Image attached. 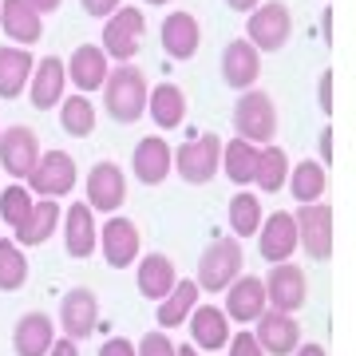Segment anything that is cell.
I'll use <instances>...</instances> for the list:
<instances>
[{
    "label": "cell",
    "mask_w": 356,
    "mask_h": 356,
    "mask_svg": "<svg viewBox=\"0 0 356 356\" xmlns=\"http://www.w3.org/2000/svg\"><path fill=\"white\" fill-rule=\"evenodd\" d=\"M147 103H151V88H147L139 67L131 64L111 67V76L103 83V107L115 123H139L147 115Z\"/></svg>",
    "instance_id": "obj_1"
},
{
    "label": "cell",
    "mask_w": 356,
    "mask_h": 356,
    "mask_svg": "<svg viewBox=\"0 0 356 356\" xmlns=\"http://www.w3.org/2000/svg\"><path fill=\"white\" fill-rule=\"evenodd\" d=\"M242 269H245L242 238H214L198 257V285H202V293H226L242 277Z\"/></svg>",
    "instance_id": "obj_2"
},
{
    "label": "cell",
    "mask_w": 356,
    "mask_h": 356,
    "mask_svg": "<svg viewBox=\"0 0 356 356\" xmlns=\"http://www.w3.org/2000/svg\"><path fill=\"white\" fill-rule=\"evenodd\" d=\"M234 131L238 139L254 143V147H269L277 135V107L266 91H242V99L234 103Z\"/></svg>",
    "instance_id": "obj_3"
},
{
    "label": "cell",
    "mask_w": 356,
    "mask_h": 356,
    "mask_svg": "<svg viewBox=\"0 0 356 356\" xmlns=\"http://www.w3.org/2000/svg\"><path fill=\"white\" fill-rule=\"evenodd\" d=\"M175 170L186 182H194V186H206L222 170V139L218 135H206V131L202 135H191L175 151Z\"/></svg>",
    "instance_id": "obj_4"
},
{
    "label": "cell",
    "mask_w": 356,
    "mask_h": 356,
    "mask_svg": "<svg viewBox=\"0 0 356 356\" xmlns=\"http://www.w3.org/2000/svg\"><path fill=\"white\" fill-rule=\"evenodd\" d=\"M289 32H293V16L281 0L257 4L254 13H250V20H245V40L257 51H281L285 40H289Z\"/></svg>",
    "instance_id": "obj_5"
},
{
    "label": "cell",
    "mask_w": 356,
    "mask_h": 356,
    "mask_svg": "<svg viewBox=\"0 0 356 356\" xmlns=\"http://www.w3.org/2000/svg\"><path fill=\"white\" fill-rule=\"evenodd\" d=\"M76 163L67 151H44L40 163L32 166L28 175V191L40 194V198H64V194L76 191Z\"/></svg>",
    "instance_id": "obj_6"
},
{
    "label": "cell",
    "mask_w": 356,
    "mask_h": 356,
    "mask_svg": "<svg viewBox=\"0 0 356 356\" xmlns=\"http://www.w3.org/2000/svg\"><path fill=\"white\" fill-rule=\"evenodd\" d=\"M143 32H147L143 8H119L115 16H107V24H103V51H107V60L127 64L131 56L139 51Z\"/></svg>",
    "instance_id": "obj_7"
},
{
    "label": "cell",
    "mask_w": 356,
    "mask_h": 356,
    "mask_svg": "<svg viewBox=\"0 0 356 356\" xmlns=\"http://www.w3.org/2000/svg\"><path fill=\"white\" fill-rule=\"evenodd\" d=\"M297 234H301V245L313 261H329L332 254V210L329 202H309L297 206Z\"/></svg>",
    "instance_id": "obj_8"
},
{
    "label": "cell",
    "mask_w": 356,
    "mask_h": 356,
    "mask_svg": "<svg viewBox=\"0 0 356 356\" xmlns=\"http://www.w3.org/2000/svg\"><path fill=\"white\" fill-rule=\"evenodd\" d=\"M297 245H301V234H297V218H293L289 210H273V214L261 222V229H257V250H261V261L281 266V261H289V257H293Z\"/></svg>",
    "instance_id": "obj_9"
},
{
    "label": "cell",
    "mask_w": 356,
    "mask_h": 356,
    "mask_svg": "<svg viewBox=\"0 0 356 356\" xmlns=\"http://www.w3.org/2000/svg\"><path fill=\"white\" fill-rule=\"evenodd\" d=\"M266 293H269V309H281V313H297V309L309 301V277L301 266H289L281 261L266 273Z\"/></svg>",
    "instance_id": "obj_10"
},
{
    "label": "cell",
    "mask_w": 356,
    "mask_h": 356,
    "mask_svg": "<svg viewBox=\"0 0 356 356\" xmlns=\"http://www.w3.org/2000/svg\"><path fill=\"white\" fill-rule=\"evenodd\" d=\"M99 242H103V261H107L111 269H127V266L139 261L143 238H139V226H135L131 218H119V214L107 218V222H103Z\"/></svg>",
    "instance_id": "obj_11"
},
{
    "label": "cell",
    "mask_w": 356,
    "mask_h": 356,
    "mask_svg": "<svg viewBox=\"0 0 356 356\" xmlns=\"http://www.w3.org/2000/svg\"><path fill=\"white\" fill-rule=\"evenodd\" d=\"M60 329L67 341H88L91 332L99 329V301L91 289H72L60 301Z\"/></svg>",
    "instance_id": "obj_12"
},
{
    "label": "cell",
    "mask_w": 356,
    "mask_h": 356,
    "mask_svg": "<svg viewBox=\"0 0 356 356\" xmlns=\"http://www.w3.org/2000/svg\"><path fill=\"white\" fill-rule=\"evenodd\" d=\"M254 337L261 341L266 356H293L301 348V325H297L293 313H281V309H266L261 313Z\"/></svg>",
    "instance_id": "obj_13"
},
{
    "label": "cell",
    "mask_w": 356,
    "mask_h": 356,
    "mask_svg": "<svg viewBox=\"0 0 356 356\" xmlns=\"http://www.w3.org/2000/svg\"><path fill=\"white\" fill-rule=\"evenodd\" d=\"M226 317L238 321V325H257L261 313L269 309V293H266V281L261 277H238L234 285L226 289Z\"/></svg>",
    "instance_id": "obj_14"
},
{
    "label": "cell",
    "mask_w": 356,
    "mask_h": 356,
    "mask_svg": "<svg viewBox=\"0 0 356 356\" xmlns=\"http://www.w3.org/2000/svg\"><path fill=\"white\" fill-rule=\"evenodd\" d=\"M36 163H40V143L32 127L16 123V127H8L0 135V166L13 178H28Z\"/></svg>",
    "instance_id": "obj_15"
},
{
    "label": "cell",
    "mask_w": 356,
    "mask_h": 356,
    "mask_svg": "<svg viewBox=\"0 0 356 356\" xmlns=\"http://www.w3.org/2000/svg\"><path fill=\"white\" fill-rule=\"evenodd\" d=\"M64 88H67V64L60 56H44L32 72V83H28V99L36 111H51L64 103Z\"/></svg>",
    "instance_id": "obj_16"
},
{
    "label": "cell",
    "mask_w": 356,
    "mask_h": 356,
    "mask_svg": "<svg viewBox=\"0 0 356 356\" xmlns=\"http://www.w3.org/2000/svg\"><path fill=\"white\" fill-rule=\"evenodd\" d=\"M123 202H127V178H123V170L115 163H95L88 175V206L103 210V214H115Z\"/></svg>",
    "instance_id": "obj_17"
},
{
    "label": "cell",
    "mask_w": 356,
    "mask_h": 356,
    "mask_svg": "<svg viewBox=\"0 0 356 356\" xmlns=\"http://www.w3.org/2000/svg\"><path fill=\"white\" fill-rule=\"evenodd\" d=\"M131 170H135V178H139L143 186H159V182H166V175L175 170V151L166 147V139L147 135V139L135 147V154H131Z\"/></svg>",
    "instance_id": "obj_18"
},
{
    "label": "cell",
    "mask_w": 356,
    "mask_h": 356,
    "mask_svg": "<svg viewBox=\"0 0 356 356\" xmlns=\"http://www.w3.org/2000/svg\"><path fill=\"white\" fill-rule=\"evenodd\" d=\"M186 329H191V344L202 353H218L229 344V317L218 305H198L186 321Z\"/></svg>",
    "instance_id": "obj_19"
},
{
    "label": "cell",
    "mask_w": 356,
    "mask_h": 356,
    "mask_svg": "<svg viewBox=\"0 0 356 356\" xmlns=\"http://www.w3.org/2000/svg\"><path fill=\"white\" fill-rule=\"evenodd\" d=\"M64 245L72 257H91L99 245V226H95V210L88 202H72L64 214Z\"/></svg>",
    "instance_id": "obj_20"
},
{
    "label": "cell",
    "mask_w": 356,
    "mask_h": 356,
    "mask_svg": "<svg viewBox=\"0 0 356 356\" xmlns=\"http://www.w3.org/2000/svg\"><path fill=\"white\" fill-rule=\"evenodd\" d=\"M32 72H36L32 51L20 48V44H4L0 48V99L24 95L28 83H32Z\"/></svg>",
    "instance_id": "obj_21"
},
{
    "label": "cell",
    "mask_w": 356,
    "mask_h": 356,
    "mask_svg": "<svg viewBox=\"0 0 356 356\" xmlns=\"http://www.w3.org/2000/svg\"><path fill=\"white\" fill-rule=\"evenodd\" d=\"M107 76H111V67H107V51H103L99 44H79V48L72 51L67 79H72L83 95H88V91H99L103 83H107Z\"/></svg>",
    "instance_id": "obj_22"
},
{
    "label": "cell",
    "mask_w": 356,
    "mask_h": 356,
    "mask_svg": "<svg viewBox=\"0 0 356 356\" xmlns=\"http://www.w3.org/2000/svg\"><path fill=\"white\" fill-rule=\"evenodd\" d=\"M0 28H4L8 40H16L20 48H28V44H36L44 36V16L28 0H0Z\"/></svg>",
    "instance_id": "obj_23"
},
{
    "label": "cell",
    "mask_w": 356,
    "mask_h": 356,
    "mask_svg": "<svg viewBox=\"0 0 356 356\" xmlns=\"http://www.w3.org/2000/svg\"><path fill=\"white\" fill-rule=\"evenodd\" d=\"M56 341H60L56 337V321L44 317V313H24L16 321V332H13L16 356H48Z\"/></svg>",
    "instance_id": "obj_24"
},
{
    "label": "cell",
    "mask_w": 356,
    "mask_h": 356,
    "mask_svg": "<svg viewBox=\"0 0 356 356\" xmlns=\"http://www.w3.org/2000/svg\"><path fill=\"white\" fill-rule=\"evenodd\" d=\"M159 36H163V51L170 60H191L202 44V28L191 13H170L159 28Z\"/></svg>",
    "instance_id": "obj_25"
},
{
    "label": "cell",
    "mask_w": 356,
    "mask_h": 356,
    "mask_svg": "<svg viewBox=\"0 0 356 356\" xmlns=\"http://www.w3.org/2000/svg\"><path fill=\"white\" fill-rule=\"evenodd\" d=\"M257 67H261V60H257L254 44L250 40H229L226 51H222V79H226L229 88L250 91L257 79Z\"/></svg>",
    "instance_id": "obj_26"
},
{
    "label": "cell",
    "mask_w": 356,
    "mask_h": 356,
    "mask_svg": "<svg viewBox=\"0 0 356 356\" xmlns=\"http://www.w3.org/2000/svg\"><path fill=\"white\" fill-rule=\"evenodd\" d=\"M139 293L147 297V301H166L170 293H175V285L182 277H178V269H175V261L166 254H147L139 261Z\"/></svg>",
    "instance_id": "obj_27"
},
{
    "label": "cell",
    "mask_w": 356,
    "mask_h": 356,
    "mask_svg": "<svg viewBox=\"0 0 356 356\" xmlns=\"http://www.w3.org/2000/svg\"><path fill=\"white\" fill-rule=\"evenodd\" d=\"M60 222H64V210H60V202L56 198H40L36 210L28 214V222L13 234L16 245H44L60 229Z\"/></svg>",
    "instance_id": "obj_28"
},
{
    "label": "cell",
    "mask_w": 356,
    "mask_h": 356,
    "mask_svg": "<svg viewBox=\"0 0 356 356\" xmlns=\"http://www.w3.org/2000/svg\"><path fill=\"white\" fill-rule=\"evenodd\" d=\"M147 115L154 119V127L159 131H175L182 127V119H186V95L178 83H159L151 88V103H147Z\"/></svg>",
    "instance_id": "obj_29"
},
{
    "label": "cell",
    "mask_w": 356,
    "mask_h": 356,
    "mask_svg": "<svg viewBox=\"0 0 356 356\" xmlns=\"http://www.w3.org/2000/svg\"><path fill=\"white\" fill-rule=\"evenodd\" d=\"M198 293H202V285H198V281H178L175 293H170L166 301H159L154 321H159L166 332L178 329V325H186V321H191V313L198 309Z\"/></svg>",
    "instance_id": "obj_30"
},
{
    "label": "cell",
    "mask_w": 356,
    "mask_h": 356,
    "mask_svg": "<svg viewBox=\"0 0 356 356\" xmlns=\"http://www.w3.org/2000/svg\"><path fill=\"white\" fill-rule=\"evenodd\" d=\"M257 163H261V147L245 139H229L222 147V170H226L229 182H238V186H250L257 178Z\"/></svg>",
    "instance_id": "obj_31"
},
{
    "label": "cell",
    "mask_w": 356,
    "mask_h": 356,
    "mask_svg": "<svg viewBox=\"0 0 356 356\" xmlns=\"http://www.w3.org/2000/svg\"><path fill=\"white\" fill-rule=\"evenodd\" d=\"M325 186H329L325 166L313 163V159H305V163H297V166L289 170V191H293V198H297L301 206L321 202V198H325Z\"/></svg>",
    "instance_id": "obj_32"
},
{
    "label": "cell",
    "mask_w": 356,
    "mask_h": 356,
    "mask_svg": "<svg viewBox=\"0 0 356 356\" xmlns=\"http://www.w3.org/2000/svg\"><path fill=\"white\" fill-rule=\"evenodd\" d=\"M60 127L72 135V139H88L91 131H95V103L76 91V95H64L60 103Z\"/></svg>",
    "instance_id": "obj_33"
},
{
    "label": "cell",
    "mask_w": 356,
    "mask_h": 356,
    "mask_svg": "<svg viewBox=\"0 0 356 356\" xmlns=\"http://www.w3.org/2000/svg\"><path fill=\"white\" fill-rule=\"evenodd\" d=\"M261 198L250 191H238L229 198V229H234V238H254L257 229H261Z\"/></svg>",
    "instance_id": "obj_34"
},
{
    "label": "cell",
    "mask_w": 356,
    "mask_h": 356,
    "mask_svg": "<svg viewBox=\"0 0 356 356\" xmlns=\"http://www.w3.org/2000/svg\"><path fill=\"white\" fill-rule=\"evenodd\" d=\"M289 159H285V151H281V147H273V143H269V147H261V163H257V186H261V191L266 194H277L281 186H289Z\"/></svg>",
    "instance_id": "obj_35"
},
{
    "label": "cell",
    "mask_w": 356,
    "mask_h": 356,
    "mask_svg": "<svg viewBox=\"0 0 356 356\" xmlns=\"http://www.w3.org/2000/svg\"><path fill=\"white\" fill-rule=\"evenodd\" d=\"M32 210H36V198H32V191H28V186H20V182H16V186H8V191H0V222L13 229V234L28 222V214H32Z\"/></svg>",
    "instance_id": "obj_36"
},
{
    "label": "cell",
    "mask_w": 356,
    "mask_h": 356,
    "mask_svg": "<svg viewBox=\"0 0 356 356\" xmlns=\"http://www.w3.org/2000/svg\"><path fill=\"white\" fill-rule=\"evenodd\" d=\"M28 281V257H24V250L16 242H0V289L4 293H13V289H20Z\"/></svg>",
    "instance_id": "obj_37"
},
{
    "label": "cell",
    "mask_w": 356,
    "mask_h": 356,
    "mask_svg": "<svg viewBox=\"0 0 356 356\" xmlns=\"http://www.w3.org/2000/svg\"><path fill=\"white\" fill-rule=\"evenodd\" d=\"M139 356H178V344L170 341L166 329H154L139 341Z\"/></svg>",
    "instance_id": "obj_38"
},
{
    "label": "cell",
    "mask_w": 356,
    "mask_h": 356,
    "mask_svg": "<svg viewBox=\"0 0 356 356\" xmlns=\"http://www.w3.org/2000/svg\"><path fill=\"white\" fill-rule=\"evenodd\" d=\"M229 356H266V348H261L254 332H234L229 337Z\"/></svg>",
    "instance_id": "obj_39"
},
{
    "label": "cell",
    "mask_w": 356,
    "mask_h": 356,
    "mask_svg": "<svg viewBox=\"0 0 356 356\" xmlns=\"http://www.w3.org/2000/svg\"><path fill=\"white\" fill-rule=\"evenodd\" d=\"M83 4V13L95 16V20H103V16H115L119 8H123V0H79Z\"/></svg>",
    "instance_id": "obj_40"
},
{
    "label": "cell",
    "mask_w": 356,
    "mask_h": 356,
    "mask_svg": "<svg viewBox=\"0 0 356 356\" xmlns=\"http://www.w3.org/2000/svg\"><path fill=\"white\" fill-rule=\"evenodd\" d=\"M99 356H139V348H135L127 337H111V341L99 348Z\"/></svg>",
    "instance_id": "obj_41"
},
{
    "label": "cell",
    "mask_w": 356,
    "mask_h": 356,
    "mask_svg": "<svg viewBox=\"0 0 356 356\" xmlns=\"http://www.w3.org/2000/svg\"><path fill=\"white\" fill-rule=\"evenodd\" d=\"M317 95H321V111L329 115V111H332V72H325V76H321Z\"/></svg>",
    "instance_id": "obj_42"
},
{
    "label": "cell",
    "mask_w": 356,
    "mask_h": 356,
    "mask_svg": "<svg viewBox=\"0 0 356 356\" xmlns=\"http://www.w3.org/2000/svg\"><path fill=\"white\" fill-rule=\"evenodd\" d=\"M48 356H79V348H76V341H67V337H60V341L51 344V353Z\"/></svg>",
    "instance_id": "obj_43"
},
{
    "label": "cell",
    "mask_w": 356,
    "mask_h": 356,
    "mask_svg": "<svg viewBox=\"0 0 356 356\" xmlns=\"http://www.w3.org/2000/svg\"><path fill=\"white\" fill-rule=\"evenodd\" d=\"M229 8H234V13H254L257 4H261V0H226Z\"/></svg>",
    "instance_id": "obj_44"
},
{
    "label": "cell",
    "mask_w": 356,
    "mask_h": 356,
    "mask_svg": "<svg viewBox=\"0 0 356 356\" xmlns=\"http://www.w3.org/2000/svg\"><path fill=\"white\" fill-rule=\"evenodd\" d=\"M28 4H32L40 16H44V13H56V8H60V0H28Z\"/></svg>",
    "instance_id": "obj_45"
},
{
    "label": "cell",
    "mask_w": 356,
    "mask_h": 356,
    "mask_svg": "<svg viewBox=\"0 0 356 356\" xmlns=\"http://www.w3.org/2000/svg\"><path fill=\"white\" fill-rule=\"evenodd\" d=\"M321 154H325V166H329V154H332V131L329 127L321 131Z\"/></svg>",
    "instance_id": "obj_46"
},
{
    "label": "cell",
    "mask_w": 356,
    "mask_h": 356,
    "mask_svg": "<svg viewBox=\"0 0 356 356\" xmlns=\"http://www.w3.org/2000/svg\"><path fill=\"white\" fill-rule=\"evenodd\" d=\"M293 356H329V353H325L321 344H301V348H297Z\"/></svg>",
    "instance_id": "obj_47"
},
{
    "label": "cell",
    "mask_w": 356,
    "mask_h": 356,
    "mask_svg": "<svg viewBox=\"0 0 356 356\" xmlns=\"http://www.w3.org/2000/svg\"><path fill=\"white\" fill-rule=\"evenodd\" d=\"M178 356H198V348L194 344H178Z\"/></svg>",
    "instance_id": "obj_48"
},
{
    "label": "cell",
    "mask_w": 356,
    "mask_h": 356,
    "mask_svg": "<svg viewBox=\"0 0 356 356\" xmlns=\"http://www.w3.org/2000/svg\"><path fill=\"white\" fill-rule=\"evenodd\" d=\"M147 4H170V0H147Z\"/></svg>",
    "instance_id": "obj_49"
},
{
    "label": "cell",
    "mask_w": 356,
    "mask_h": 356,
    "mask_svg": "<svg viewBox=\"0 0 356 356\" xmlns=\"http://www.w3.org/2000/svg\"><path fill=\"white\" fill-rule=\"evenodd\" d=\"M0 135H4V127H0Z\"/></svg>",
    "instance_id": "obj_50"
}]
</instances>
